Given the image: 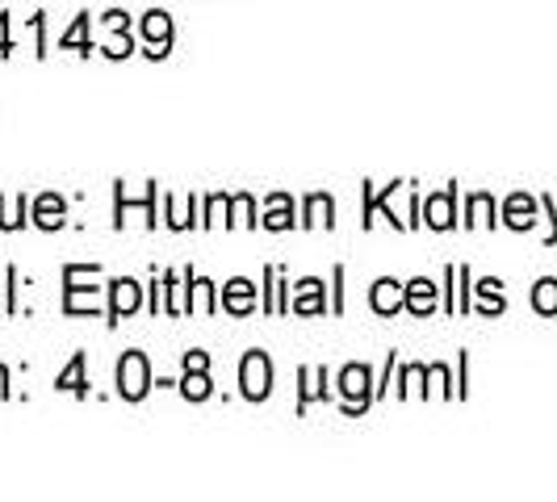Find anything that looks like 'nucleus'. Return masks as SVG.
<instances>
[{
  "label": "nucleus",
  "instance_id": "f3484780",
  "mask_svg": "<svg viewBox=\"0 0 557 502\" xmlns=\"http://www.w3.org/2000/svg\"><path fill=\"white\" fill-rule=\"evenodd\" d=\"M0 55H9V42H4V17H0Z\"/></svg>",
  "mask_w": 557,
  "mask_h": 502
},
{
  "label": "nucleus",
  "instance_id": "39448f33",
  "mask_svg": "<svg viewBox=\"0 0 557 502\" xmlns=\"http://www.w3.org/2000/svg\"><path fill=\"white\" fill-rule=\"evenodd\" d=\"M339 393L369 406V368H364V364H348V368L339 373Z\"/></svg>",
  "mask_w": 557,
  "mask_h": 502
},
{
  "label": "nucleus",
  "instance_id": "0eeeda50",
  "mask_svg": "<svg viewBox=\"0 0 557 502\" xmlns=\"http://www.w3.org/2000/svg\"><path fill=\"white\" fill-rule=\"evenodd\" d=\"M403 298H407V289H398V280H391V277H382L377 285H373V310L377 314H394V310L403 306Z\"/></svg>",
  "mask_w": 557,
  "mask_h": 502
},
{
  "label": "nucleus",
  "instance_id": "f03ea898",
  "mask_svg": "<svg viewBox=\"0 0 557 502\" xmlns=\"http://www.w3.org/2000/svg\"><path fill=\"white\" fill-rule=\"evenodd\" d=\"M239 386H244V398L248 402H264L273 393V364L264 352H248L244 364H239Z\"/></svg>",
  "mask_w": 557,
  "mask_h": 502
},
{
  "label": "nucleus",
  "instance_id": "dca6fc26",
  "mask_svg": "<svg viewBox=\"0 0 557 502\" xmlns=\"http://www.w3.org/2000/svg\"><path fill=\"white\" fill-rule=\"evenodd\" d=\"M536 306H541V310H554V306H557V289H554V280H545V285L536 289Z\"/></svg>",
  "mask_w": 557,
  "mask_h": 502
},
{
  "label": "nucleus",
  "instance_id": "9d476101",
  "mask_svg": "<svg viewBox=\"0 0 557 502\" xmlns=\"http://www.w3.org/2000/svg\"><path fill=\"white\" fill-rule=\"evenodd\" d=\"M403 306H411L416 314H428V306H436V289H432V280H411Z\"/></svg>",
  "mask_w": 557,
  "mask_h": 502
},
{
  "label": "nucleus",
  "instance_id": "ddd939ff",
  "mask_svg": "<svg viewBox=\"0 0 557 502\" xmlns=\"http://www.w3.org/2000/svg\"><path fill=\"white\" fill-rule=\"evenodd\" d=\"M453 193L436 197V201H428V226H436V230H445V226H453Z\"/></svg>",
  "mask_w": 557,
  "mask_h": 502
},
{
  "label": "nucleus",
  "instance_id": "423d86ee",
  "mask_svg": "<svg viewBox=\"0 0 557 502\" xmlns=\"http://www.w3.org/2000/svg\"><path fill=\"white\" fill-rule=\"evenodd\" d=\"M143 29H147V42H151L147 55H168V42H172V22H168V13H160V9L147 13Z\"/></svg>",
  "mask_w": 557,
  "mask_h": 502
},
{
  "label": "nucleus",
  "instance_id": "6e6552de",
  "mask_svg": "<svg viewBox=\"0 0 557 502\" xmlns=\"http://www.w3.org/2000/svg\"><path fill=\"white\" fill-rule=\"evenodd\" d=\"M251 302H256V293H251V280H231L226 285V293H223V306L226 310H235V314H248Z\"/></svg>",
  "mask_w": 557,
  "mask_h": 502
},
{
  "label": "nucleus",
  "instance_id": "2eb2a0df",
  "mask_svg": "<svg viewBox=\"0 0 557 502\" xmlns=\"http://www.w3.org/2000/svg\"><path fill=\"white\" fill-rule=\"evenodd\" d=\"M294 310H323V302H319V280H302V293L294 298Z\"/></svg>",
  "mask_w": 557,
  "mask_h": 502
},
{
  "label": "nucleus",
  "instance_id": "f8f14e48",
  "mask_svg": "<svg viewBox=\"0 0 557 502\" xmlns=\"http://www.w3.org/2000/svg\"><path fill=\"white\" fill-rule=\"evenodd\" d=\"M335 223V205L327 193L307 197V226H332Z\"/></svg>",
  "mask_w": 557,
  "mask_h": 502
},
{
  "label": "nucleus",
  "instance_id": "4468645a",
  "mask_svg": "<svg viewBox=\"0 0 557 502\" xmlns=\"http://www.w3.org/2000/svg\"><path fill=\"white\" fill-rule=\"evenodd\" d=\"M264 226H273V230L294 226V218H289V197H273V214L264 218Z\"/></svg>",
  "mask_w": 557,
  "mask_h": 502
},
{
  "label": "nucleus",
  "instance_id": "7ed1b4c3",
  "mask_svg": "<svg viewBox=\"0 0 557 502\" xmlns=\"http://www.w3.org/2000/svg\"><path fill=\"white\" fill-rule=\"evenodd\" d=\"M185 368H189V373H185V381H181V393H185V398H189V402H206V398H210V377H206V368H210V356H206V352H189V356H185Z\"/></svg>",
  "mask_w": 557,
  "mask_h": 502
},
{
  "label": "nucleus",
  "instance_id": "f257e3e1",
  "mask_svg": "<svg viewBox=\"0 0 557 502\" xmlns=\"http://www.w3.org/2000/svg\"><path fill=\"white\" fill-rule=\"evenodd\" d=\"M147 390H151V364L143 352H126L117 361V393L126 402H139V398H147Z\"/></svg>",
  "mask_w": 557,
  "mask_h": 502
},
{
  "label": "nucleus",
  "instance_id": "20e7f679",
  "mask_svg": "<svg viewBox=\"0 0 557 502\" xmlns=\"http://www.w3.org/2000/svg\"><path fill=\"white\" fill-rule=\"evenodd\" d=\"M113 289V302H110V323H122L126 314H135L143 302V289L135 285L131 277H122V280H113L110 285Z\"/></svg>",
  "mask_w": 557,
  "mask_h": 502
},
{
  "label": "nucleus",
  "instance_id": "1a4fd4ad",
  "mask_svg": "<svg viewBox=\"0 0 557 502\" xmlns=\"http://www.w3.org/2000/svg\"><path fill=\"white\" fill-rule=\"evenodd\" d=\"M34 223L42 226V230H55V226H63V201H59L55 193L38 197V210H34Z\"/></svg>",
  "mask_w": 557,
  "mask_h": 502
},
{
  "label": "nucleus",
  "instance_id": "9b49d317",
  "mask_svg": "<svg viewBox=\"0 0 557 502\" xmlns=\"http://www.w3.org/2000/svg\"><path fill=\"white\" fill-rule=\"evenodd\" d=\"M59 390H67V393H88V381H84V356L81 352H76V356H72V364H67V368H63V373H59V381H55Z\"/></svg>",
  "mask_w": 557,
  "mask_h": 502
}]
</instances>
